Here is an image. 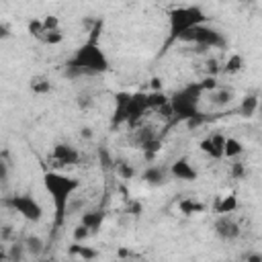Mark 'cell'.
I'll return each instance as SVG.
<instances>
[{
	"label": "cell",
	"mask_w": 262,
	"mask_h": 262,
	"mask_svg": "<svg viewBox=\"0 0 262 262\" xmlns=\"http://www.w3.org/2000/svg\"><path fill=\"white\" fill-rule=\"evenodd\" d=\"M106 70H108V57L104 49L98 45L96 39H88L68 59L63 74L68 78H80V76H98L104 74Z\"/></svg>",
	"instance_id": "6da1fadb"
},
{
	"label": "cell",
	"mask_w": 262,
	"mask_h": 262,
	"mask_svg": "<svg viewBox=\"0 0 262 262\" xmlns=\"http://www.w3.org/2000/svg\"><path fill=\"white\" fill-rule=\"evenodd\" d=\"M43 184L47 188V192L53 199V207H55V225L59 227L68 215V205L74 199L72 194L80 188V182L76 178H70L66 174L59 172H45L43 176Z\"/></svg>",
	"instance_id": "7a4b0ae2"
},
{
	"label": "cell",
	"mask_w": 262,
	"mask_h": 262,
	"mask_svg": "<svg viewBox=\"0 0 262 262\" xmlns=\"http://www.w3.org/2000/svg\"><path fill=\"white\" fill-rule=\"evenodd\" d=\"M203 94H205V88L201 82H192V84L182 86L180 90H176L170 96L172 115H176V119H180V121L190 123L192 119L199 117V102H201Z\"/></svg>",
	"instance_id": "3957f363"
},
{
	"label": "cell",
	"mask_w": 262,
	"mask_h": 262,
	"mask_svg": "<svg viewBox=\"0 0 262 262\" xmlns=\"http://www.w3.org/2000/svg\"><path fill=\"white\" fill-rule=\"evenodd\" d=\"M201 23H209V16L203 12L201 6H178L170 12V39L180 41L190 29Z\"/></svg>",
	"instance_id": "277c9868"
},
{
	"label": "cell",
	"mask_w": 262,
	"mask_h": 262,
	"mask_svg": "<svg viewBox=\"0 0 262 262\" xmlns=\"http://www.w3.org/2000/svg\"><path fill=\"white\" fill-rule=\"evenodd\" d=\"M180 41L190 43V45L199 47L201 51H205V49H225L227 47V37L223 35V31H219L217 27H213L209 23L196 25L186 35H182Z\"/></svg>",
	"instance_id": "5b68a950"
},
{
	"label": "cell",
	"mask_w": 262,
	"mask_h": 262,
	"mask_svg": "<svg viewBox=\"0 0 262 262\" xmlns=\"http://www.w3.org/2000/svg\"><path fill=\"white\" fill-rule=\"evenodd\" d=\"M29 31L37 41H41L45 45H57L63 39L61 29H59V20L55 16H45L43 20H31Z\"/></svg>",
	"instance_id": "8992f818"
},
{
	"label": "cell",
	"mask_w": 262,
	"mask_h": 262,
	"mask_svg": "<svg viewBox=\"0 0 262 262\" xmlns=\"http://www.w3.org/2000/svg\"><path fill=\"white\" fill-rule=\"evenodd\" d=\"M8 205H10L20 217H25L27 221L37 223V221L43 219V207H41V203H39L37 199H33L31 194H14V196H10Z\"/></svg>",
	"instance_id": "52a82bcc"
},
{
	"label": "cell",
	"mask_w": 262,
	"mask_h": 262,
	"mask_svg": "<svg viewBox=\"0 0 262 262\" xmlns=\"http://www.w3.org/2000/svg\"><path fill=\"white\" fill-rule=\"evenodd\" d=\"M145 108H149L147 102V94H133V96H121L119 100V115L127 121H135L139 119Z\"/></svg>",
	"instance_id": "ba28073f"
},
{
	"label": "cell",
	"mask_w": 262,
	"mask_h": 262,
	"mask_svg": "<svg viewBox=\"0 0 262 262\" xmlns=\"http://www.w3.org/2000/svg\"><path fill=\"white\" fill-rule=\"evenodd\" d=\"M213 231L223 242H235L242 235V227L233 215H219L213 223Z\"/></svg>",
	"instance_id": "9c48e42d"
},
{
	"label": "cell",
	"mask_w": 262,
	"mask_h": 262,
	"mask_svg": "<svg viewBox=\"0 0 262 262\" xmlns=\"http://www.w3.org/2000/svg\"><path fill=\"white\" fill-rule=\"evenodd\" d=\"M51 160L55 162V166H74L80 162V151L72 143H55Z\"/></svg>",
	"instance_id": "30bf717a"
},
{
	"label": "cell",
	"mask_w": 262,
	"mask_h": 262,
	"mask_svg": "<svg viewBox=\"0 0 262 262\" xmlns=\"http://www.w3.org/2000/svg\"><path fill=\"white\" fill-rule=\"evenodd\" d=\"M168 178H170V168L158 166V164H151L141 172V180L151 186H160V184L168 182Z\"/></svg>",
	"instance_id": "8fae6325"
},
{
	"label": "cell",
	"mask_w": 262,
	"mask_h": 262,
	"mask_svg": "<svg viewBox=\"0 0 262 262\" xmlns=\"http://www.w3.org/2000/svg\"><path fill=\"white\" fill-rule=\"evenodd\" d=\"M223 147H225V135H221V133H213L201 141V149L215 160L223 158Z\"/></svg>",
	"instance_id": "7c38bea8"
},
{
	"label": "cell",
	"mask_w": 262,
	"mask_h": 262,
	"mask_svg": "<svg viewBox=\"0 0 262 262\" xmlns=\"http://www.w3.org/2000/svg\"><path fill=\"white\" fill-rule=\"evenodd\" d=\"M170 176L174 180H194L196 178V168L186 160V158H178L172 166H170Z\"/></svg>",
	"instance_id": "4fadbf2b"
},
{
	"label": "cell",
	"mask_w": 262,
	"mask_h": 262,
	"mask_svg": "<svg viewBox=\"0 0 262 262\" xmlns=\"http://www.w3.org/2000/svg\"><path fill=\"white\" fill-rule=\"evenodd\" d=\"M233 96H235V92H233V88H229V86H217L213 92H209L211 104L217 106V108L227 106V104L233 100Z\"/></svg>",
	"instance_id": "5bb4252c"
},
{
	"label": "cell",
	"mask_w": 262,
	"mask_h": 262,
	"mask_svg": "<svg viewBox=\"0 0 262 262\" xmlns=\"http://www.w3.org/2000/svg\"><path fill=\"white\" fill-rule=\"evenodd\" d=\"M242 154H244V145H242V141H239V139H235V137H225L223 158H229V160H237Z\"/></svg>",
	"instance_id": "9a60e30c"
},
{
	"label": "cell",
	"mask_w": 262,
	"mask_h": 262,
	"mask_svg": "<svg viewBox=\"0 0 262 262\" xmlns=\"http://www.w3.org/2000/svg\"><path fill=\"white\" fill-rule=\"evenodd\" d=\"M23 244H25L27 254H29L31 258H39V256L45 252V244H43V239H41L39 235H29Z\"/></svg>",
	"instance_id": "2e32d148"
},
{
	"label": "cell",
	"mask_w": 262,
	"mask_h": 262,
	"mask_svg": "<svg viewBox=\"0 0 262 262\" xmlns=\"http://www.w3.org/2000/svg\"><path fill=\"white\" fill-rule=\"evenodd\" d=\"M31 90L35 94H49L53 90V86H51V80L47 76H33L31 78Z\"/></svg>",
	"instance_id": "e0dca14e"
},
{
	"label": "cell",
	"mask_w": 262,
	"mask_h": 262,
	"mask_svg": "<svg viewBox=\"0 0 262 262\" xmlns=\"http://www.w3.org/2000/svg\"><path fill=\"white\" fill-rule=\"evenodd\" d=\"M215 209L219 211V215H231V213L237 209V196H235V194L223 196V199L215 205Z\"/></svg>",
	"instance_id": "ac0fdd59"
},
{
	"label": "cell",
	"mask_w": 262,
	"mask_h": 262,
	"mask_svg": "<svg viewBox=\"0 0 262 262\" xmlns=\"http://www.w3.org/2000/svg\"><path fill=\"white\" fill-rule=\"evenodd\" d=\"M80 223L84 227H88L90 231H96L100 227V223H102V213H98V211H86L82 215V221Z\"/></svg>",
	"instance_id": "d6986e66"
},
{
	"label": "cell",
	"mask_w": 262,
	"mask_h": 262,
	"mask_svg": "<svg viewBox=\"0 0 262 262\" xmlns=\"http://www.w3.org/2000/svg\"><path fill=\"white\" fill-rule=\"evenodd\" d=\"M258 108H260L258 96H246V98L242 100V104H239V113H242L244 117H252Z\"/></svg>",
	"instance_id": "ffe728a7"
},
{
	"label": "cell",
	"mask_w": 262,
	"mask_h": 262,
	"mask_svg": "<svg viewBox=\"0 0 262 262\" xmlns=\"http://www.w3.org/2000/svg\"><path fill=\"white\" fill-rule=\"evenodd\" d=\"M25 256H29V254H27L25 244H12V246L8 248V252H6L8 262H23V260H25Z\"/></svg>",
	"instance_id": "44dd1931"
},
{
	"label": "cell",
	"mask_w": 262,
	"mask_h": 262,
	"mask_svg": "<svg viewBox=\"0 0 262 262\" xmlns=\"http://www.w3.org/2000/svg\"><path fill=\"white\" fill-rule=\"evenodd\" d=\"M180 209L186 215H194V213H201L205 209V205L199 203V201H194V199H184V201H180Z\"/></svg>",
	"instance_id": "7402d4cb"
},
{
	"label": "cell",
	"mask_w": 262,
	"mask_h": 262,
	"mask_svg": "<svg viewBox=\"0 0 262 262\" xmlns=\"http://www.w3.org/2000/svg\"><path fill=\"white\" fill-rule=\"evenodd\" d=\"M72 254H76V256H80L82 260H92V258H96L98 256V252L96 250H90L88 246H72V250H70Z\"/></svg>",
	"instance_id": "603a6c76"
},
{
	"label": "cell",
	"mask_w": 262,
	"mask_h": 262,
	"mask_svg": "<svg viewBox=\"0 0 262 262\" xmlns=\"http://www.w3.org/2000/svg\"><path fill=\"white\" fill-rule=\"evenodd\" d=\"M242 63H244V61H242V55H231L229 61L225 63V72H227V74H235V72L242 70Z\"/></svg>",
	"instance_id": "cb8c5ba5"
},
{
	"label": "cell",
	"mask_w": 262,
	"mask_h": 262,
	"mask_svg": "<svg viewBox=\"0 0 262 262\" xmlns=\"http://www.w3.org/2000/svg\"><path fill=\"white\" fill-rule=\"evenodd\" d=\"M90 233H92V231H90L88 227H84V225L80 223V225H78V227L74 229V239H76V242H80V239H86V237H88Z\"/></svg>",
	"instance_id": "d4e9b609"
},
{
	"label": "cell",
	"mask_w": 262,
	"mask_h": 262,
	"mask_svg": "<svg viewBox=\"0 0 262 262\" xmlns=\"http://www.w3.org/2000/svg\"><path fill=\"white\" fill-rule=\"evenodd\" d=\"M246 174V168H244V164L242 162H233L231 164V176H235V178H242Z\"/></svg>",
	"instance_id": "484cf974"
},
{
	"label": "cell",
	"mask_w": 262,
	"mask_h": 262,
	"mask_svg": "<svg viewBox=\"0 0 262 262\" xmlns=\"http://www.w3.org/2000/svg\"><path fill=\"white\" fill-rule=\"evenodd\" d=\"M117 168H119V172H121V174H123L125 178H131V176L135 174V172H133V168H129V166H127L125 162H121V164H119Z\"/></svg>",
	"instance_id": "4316f807"
},
{
	"label": "cell",
	"mask_w": 262,
	"mask_h": 262,
	"mask_svg": "<svg viewBox=\"0 0 262 262\" xmlns=\"http://www.w3.org/2000/svg\"><path fill=\"white\" fill-rule=\"evenodd\" d=\"M0 178H2L4 184L8 182V164L6 162H0Z\"/></svg>",
	"instance_id": "83f0119b"
},
{
	"label": "cell",
	"mask_w": 262,
	"mask_h": 262,
	"mask_svg": "<svg viewBox=\"0 0 262 262\" xmlns=\"http://www.w3.org/2000/svg\"><path fill=\"white\" fill-rule=\"evenodd\" d=\"M244 262H262V254L260 252H250Z\"/></svg>",
	"instance_id": "f1b7e54d"
},
{
	"label": "cell",
	"mask_w": 262,
	"mask_h": 262,
	"mask_svg": "<svg viewBox=\"0 0 262 262\" xmlns=\"http://www.w3.org/2000/svg\"><path fill=\"white\" fill-rule=\"evenodd\" d=\"M10 235H12V227H10V225H4V227H2V239L6 242Z\"/></svg>",
	"instance_id": "f546056e"
},
{
	"label": "cell",
	"mask_w": 262,
	"mask_h": 262,
	"mask_svg": "<svg viewBox=\"0 0 262 262\" xmlns=\"http://www.w3.org/2000/svg\"><path fill=\"white\" fill-rule=\"evenodd\" d=\"M82 135H84L86 139H90V137H92V129H90V127H82Z\"/></svg>",
	"instance_id": "4dcf8cb0"
},
{
	"label": "cell",
	"mask_w": 262,
	"mask_h": 262,
	"mask_svg": "<svg viewBox=\"0 0 262 262\" xmlns=\"http://www.w3.org/2000/svg\"><path fill=\"white\" fill-rule=\"evenodd\" d=\"M129 262H131V260H129Z\"/></svg>",
	"instance_id": "1f68e13d"
}]
</instances>
